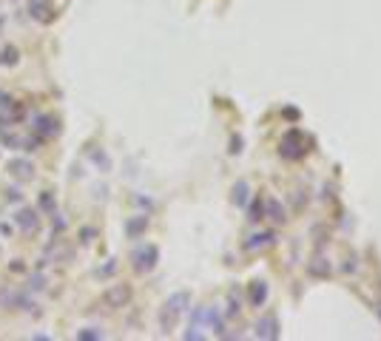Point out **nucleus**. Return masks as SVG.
I'll use <instances>...</instances> for the list:
<instances>
[{
    "instance_id": "f257e3e1",
    "label": "nucleus",
    "mask_w": 381,
    "mask_h": 341,
    "mask_svg": "<svg viewBox=\"0 0 381 341\" xmlns=\"http://www.w3.org/2000/svg\"><path fill=\"white\" fill-rule=\"evenodd\" d=\"M128 298H131V290L125 287V284H117V287H111V290L106 293V304H111V307H123Z\"/></svg>"
},
{
    "instance_id": "f03ea898",
    "label": "nucleus",
    "mask_w": 381,
    "mask_h": 341,
    "mask_svg": "<svg viewBox=\"0 0 381 341\" xmlns=\"http://www.w3.org/2000/svg\"><path fill=\"white\" fill-rule=\"evenodd\" d=\"M18 222H20V227L26 225L29 233L37 227V219H35V213H32V210H20V213H18Z\"/></svg>"
},
{
    "instance_id": "7ed1b4c3",
    "label": "nucleus",
    "mask_w": 381,
    "mask_h": 341,
    "mask_svg": "<svg viewBox=\"0 0 381 341\" xmlns=\"http://www.w3.org/2000/svg\"><path fill=\"white\" fill-rule=\"evenodd\" d=\"M12 168H15V174H18V176H26V179L32 176V165H20V162H18V165H12Z\"/></svg>"
}]
</instances>
